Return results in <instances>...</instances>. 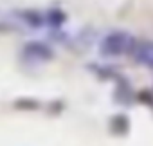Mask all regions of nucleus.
<instances>
[{"label": "nucleus", "instance_id": "obj_1", "mask_svg": "<svg viewBox=\"0 0 153 146\" xmlns=\"http://www.w3.org/2000/svg\"><path fill=\"white\" fill-rule=\"evenodd\" d=\"M139 40H135L131 34L124 31H114L106 34L101 42V54L105 56H123V54H131Z\"/></svg>", "mask_w": 153, "mask_h": 146}, {"label": "nucleus", "instance_id": "obj_2", "mask_svg": "<svg viewBox=\"0 0 153 146\" xmlns=\"http://www.w3.org/2000/svg\"><path fill=\"white\" fill-rule=\"evenodd\" d=\"M133 60L142 65V67H148V69H153V42H137L135 49L131 51Z\"/></svg>", "mask_w": 153, "mask_h": 146}, {"label": "nucleus", "instance_id": "obj_3", "mask_svg": "<svg viewBox=\"0 0 153 146\" xmlns=\"http://www.w3.org/2000/svg\"><path fill=\"white\" fill-rule=\"evenodd\" d=\"M24 54L31 60H51L52 58V51L45 43H38V42L27 43L24 49Z\"/></svg>", "mask_w": 153, "mask_h": 146}, {"label": "nucleus", "instance_id": "obj_4", "mask_svg": "<svg viewBox=\"0 0 153 146\" xmlns=\"http://www.w3.org/2000/svg\"><path fill=\"white\" fill-rule=\"evenodd\" d=\"M128 128H130V121H128L126 115L119 114V115H114V117H112V121H110V130H112L114 133L124 135V133L128 132Z\"/></svg>", "mask_w": 153, "mask_h": 146}, {"label": "nucleus", "instance_id": "obj_5", "mask_svg": "<svg viewBox=\"0 0 153 146\" xmlns=\"http://www.w3.org/2000/svg\"><path fill=\"white\" fill-rule=\"evenodd\" d=\"M22 16H24V20H25L31 27H40V25H43V16H42L38 11H25V13H22Z\"/></svg>", "mask_w": 153, "mask_h": 146}, {"label": "nucleus", "instance_id": "obj_6", "mask_svg": "<svg viewBox=\"0 0 153 146\" xmlns=\"http://www.w3.org/2000/svg\"><path fill=\"white\" fill-rule=\"evenodd\" d=\"M47 16H49V24L51 25H61L65 22V13L59 11V9H51Z\"/></svg>", "mask_w": 153, "mask_h": 146}, {"label": "nucleus", "instance_id": "obj_7", "mask_svg": "<svg viewBox=\"0 0 153 146\" xmlns=\"http://www.w3.org/2000/svg\"><path fill=\"white\" fill-rule=\"evenodd\" d=\"M139 101L148 103L149 107H153V94H151L149 90H140V92H139Z\"/></svg>", "mask_w": 153, "mask_h": 146}]
</instances>
